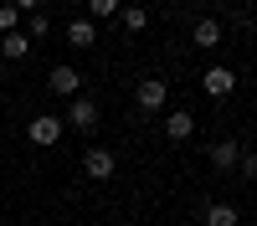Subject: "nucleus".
<instances>
[{
  "label": "nucleus",
  "mask_w": 257,
  "mask_h": 226,
  "mask_svg": "<svg viewBox=\"0 0 257 226\" xmlns=\"http://www.w3.org/2000/svg\"><path fill=\"white\" fill-rule=\"evenodd\" d=\"M26 139L36 144V149H57V144H62V118L57 113H36L26 123Z\"/></svg>",
  "instance_id": "nucleus-1"
},
{
  "label": "nucleus",
  "mask_w": 257,
  "mask_h": 226,
  "mask_svg": "<svg viewBox=\"0 0 257 226\" xmlns=\"http://www.w3.org/2000/svg\"><path fill=\"white\" fill-rule=\"evenodd\" d=\"M201 88H206V98H216V103H226L231 93H237V72H231L226 62H216V67H206V77H201Z\"/></svg>",
  "instance_id": "nucleus-2"
},
{
  "label": "nucleus",
  "mask_w": 257,
  "mask_h": 226,
  "mask_svg": "<svg viewBox=\"0 0 257 226\" xmlns=\"http://www.w3.org/2000/svg\"><path fill=\"white\" fill-rule=\"evenodd\" d=\"M113 170H118V159H113V149H103V144H93V149L82 154V175L88 180H113Z\"/></svg>",
  "instance_id": "nucleus-3"
},
{
  "label": "nucleus",
  "mask_w": 257,
  "mask_h": 226,
  "mask_svg": "<svg viewBox=\"0 0 257 226\" xmlns=\"http://www.w3.org/2000/svg\"><path fill=\"white\" fill-rule=\"evenodd\" d=\"M67 129H77V134H93V129H98V98H72Z\"/></svg>",
  "instance_id": "nucleus-4"
},
{
  "label": "nucleus",
  "mask_w": 257,
  "mask_h": 226,
  "mask_svg": "<svg viewBox=\"0 0 257 226\" xmlns=\"http://www.w3.org/2000/svg\"><path fill=\"white\" fill-rule=\"evenodd\" d=\"M134 98H139V113H160L170 103V88H165V77H144Z\"/></svg>",
  "instance_id": "nucleus-5"
},
{
  "label": "nucleus",
  "mask_w": 257,
  "mask_h": 226,
  "mask_svg": "<svg viewBox=\"0 0 257 226\" xmlns=\"http://www.w3.org/2000/svg\"><path fill=\"white\" fill-rule=\"evenodd\" d=\"M47 82H52V93H57V98H77V93H82V72L67 67V62H57Z\"/></svg>",
  "instance_id": "nucleus-6"
},
{
  "label": "nucleus",
  "mask_w": 257,
  "mask_h": 226,
  "mask_svg": "<svg viewBox=\"0 0 257 226\" xmlns=\"http://www.w3.org/2000/svg\"><path fill=\"white\" fill-rule=\"evenodd\" d=\"M190 41H196L201 52H211V47H221V21H216V16H201L196 26H190Z\"/></svg>",
  "instance_id": "nucleus-7"
},
{
  "label": "nucleus",
  "mask_w": 257,
  "mask_h": 226,
  "mask_svg": "<svg viewBox=\"0 0 257 226\" xmlns=\"http://www.w3.org/2000/svg\"><path fill=\"white\" fill-rule=\"evenodd\" d=\"M190 134H196V118H190L185 108H170V113H165V139H175V144H185Z\"/></svg>",
  "instance_id": "nucleus-8"
},
{
  "label": "nucleus",
  "mask_w": 257,
  "mask_h": 226,
  "mask_svg": "<svg viewBox=\"0 0 257 226\" xmlns=\"http://www.w3.org/2000/svg\"><path fill=\"white\" fill-rule=\"evenodd\" d=\"M93 41H98V26H93L88 16H82V21H67V47H72V52H88Z\"/></svg>",
  "instance_id": "nucleus-9"
},
{
  "label": "nucleus",
  "mask_w": 257,
  "mask_h": 226,
  "mask_svg": "<svg viewBox=\"0 0 257 226\" xmlns=\"http://www.w3.org/2000/svg\"><path fill=\"white\" fill-rule=\"evenodd\" d=\"M201 226H242V211H237V205H226V200H211L206 216H201Z\"/></svg>",
  "instance_id": "nucleus-10"
},
{
  "label": "nucleus",
  "mask_w": 257,
  "mask_h": 226,
  "mask_svg": "<svg viewBox=\"0 0 257 226\" xmlns=\"http://www.w3.org/2000/svg\"><path fill=\"white\" fill-rule=\"evenodd\" d=\"M237 159H242V139H221V144H211V164H216V170H237Z\"/></svg>",
  "instance_id": "nucleus-11"
},
{
  "label": "nucleus",
  "mask_w": 257,
  "mask_h": 226,
  "mask_svg": "<svg viewBox=\"0 0 257 226\" xmlns=\"http://www.w3.org/2000/svg\"><path fill=\"white\" fill-rule=\"evenodd\" d=\"M26 52H31V36H21V31H6V36H0V57H6V62H21Z\"/></svg>",
  "instance_id": "nucleus-12"
},
{
  "label": "nucleus",
  "mask_w": 257,
  "mask_h": 226,
  "mask_svg": "<svg viewBox=\"0 0 257 226\" xmlns=\"http://www.w3.org/2000/svg\"><path fill=\"white\" fill-rule=\"evenodd\" d=\"M118 21H123V31L139 36V31L149 26V11H144V6H118Z\"/></svg>",
  "instance_id": "nucleus-13"
},
{
  "label": "nucleus",
  "mask_w": 257,
  "mask_h": 226,
  "mask_svg": "<svg viewBox=\"0 0 257 226\" xmlns=\"http://www.w3.org/2000/svg\"><path fill=\"white\" fill-rule=\"evenodd\" d=\"M26 36H31V41H41V36H52V21L41 16V11H31V16H26Z\"/></svg>",
  "instance_id": "nucleus-14"
},
{
  "label": "nucleus",
  "mask_w": 257,
  "mask_h": 226,
  "mask_svg": "<svg viewBox=\"0 0 257 226\" xmlns=\"http://www.w3.org/2000/svg\"><path fill=\"white\" fill-rule=\"evenodd\" d=\"M6 31H21V11L11 6V0L0 6V36H6Z\"/></svg>",
  "instance_id": "nucleus-15"
},
{
  "label": "nucleus",
  "mask_w": 257,
  "mask_h": 226,
  "mask_svg": "<svg viewBox=\"0 0 257 226\" xmlns=\"http://www.w3.org/2000/svg\"><path fill=\"white\" fill-rule=\"evenodd\" d=\"M123 0H88V16H118Z\"/></svg>",
  "instance_id": "nucleus-16"
},
{
  "label": "nucleus",
  "mask_w": 257,
  "mask_h": 226,
  "mask_svg": "<svg viewBox=\"0 0 257 226\" xmlns=\"http://www.w3.org/2000/svg\"><path fill=\"white\" fill-rule=\"evenodd\" d=\"M11 6H16L21 16H31V11H41V0H11Z\"/></svg>",
  "instance_id": "nucleus-17"
},
{
  "label": "nucleus",
  "mask_w": 257,
  "mask_h": 226,
  "mask_svg": "<svg viewBox=\"0 0 257 226\" xmlns=\"http://www.w3.org/2000/svg\"><path fill=\"white\" fill-rule=\"evenodd\" d=\"M0 77H6V62H0Z\"/></svg>",
  "instance_id": "nucleus-18"
},
{
  "label": "nucleus",
  "mask_w": 257,
  "mask_h": 226,
  "mask_svg": "<svg viewBox=\"0 0 257 226\" xmlns=\"http://www.w3.org/2000/svg\"><path fill=\"white\" fill-rule=\"evenodd\" d=\"M185 226H201V221H185Z\"/></svg>",
  "instance_id": "nucleus-19"
},
{
  "label": "nucleus",
  "mask_w": 257,
  "mask_h": 226,
  "mask_svg": "<svg viewBox=\"0 0 257 226\" xmlns=\"http://www.w3.org/2000/svg\"><path fill=\"white\" fill-rule=\"evenodd\" d=\"M123 226H128V221H123Z\"/></svg>",
  "instance_id": "nucleus-20"
}]
</instances>
